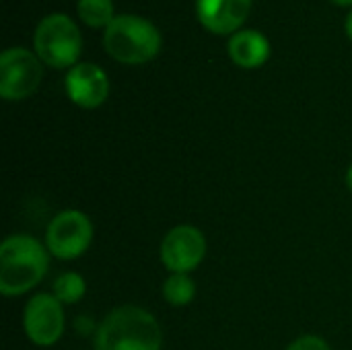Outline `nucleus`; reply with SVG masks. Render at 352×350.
Instances as JSON below:
<instances>
[{
	"label": "nucleus",
	"mask_w": 352,
	"mask_h": 350,
	"mask_svg": "<svg viewBox=\"0 0 352 350\" xmlns=\"http://www.w3.org/2000/svg\"><path fill=\"white\" fill-rule=\"evenodd\" d=\"M163 299L173 307H186L196 297V283L190 274H169L163 283Z\"/></svg>",
	"instance_id": "f8f14e48"
},
{
	"label": "nucleus",
	"mask_w": 352,
	"mask_h": 350,
	"mask_svg": "<svg viewBox=\"0 0 352 350\" xmlns=\"http://www.w3.org/2000/svg\"><path fill=\"white\" fill-rule=\"evenodd\" d=\"M64 89L74 105L82 109H95L109 97V78L97 64L78 62L66 72Z\"/></svg>",
	"instance_id": "1a4fd4ad"
},
{
	"label": "nucleus",
	"mask_w": 352,
	"mask_h": 350,
	"mask_svg": "<svg viewBox=\"0 0 352 350\" xmlns=\"http://www.w3.org/2000/svg\"><path fill=\"white\" fill-rule=\"evenodd\" d=\"M344 182H346V188L352 192V163H351V167L346 169V177H344Z\"/></svg>",
	"instance_id": "f3484780"
},
{
	"label": "nucleus",
	"mask_w": 352,
	"mask_h": 350,
	"mask_svg": "<svg viewBox=\"0 0 352 350\" xmlns=\"http://www.w3.org/2000/svg\"><path fill=\"white\" fill-rule=\"evenodd\" d=\"M93 235L95 229L91 219L82 210L66 208L56 212L47 223L43 243L52 258L70 262L87 254L93 243Z\"/></svg>",
	"instance_id": "39448f33"
},
{
	"label": "nucleus",
	"mask_w": 352,
	"mask_h": 350,
	"mask_svg": "<svg viewBox=\"0 0 352 350\" xmlns=\"http://www.w3.org/2000/svg\"><path fill=\"white\" fill-rule=\"evenodd\" d=\"M107 54L122 64H146L161 52L159 29L142 17L118 14L105 29Z\"/></svg>",
	"instance_id": "7ed1b4c3"
},
{
	"label": "nucleus",
	"mask_w": 352,
	"mask_h": 350,
	"mask_svg": "<svg viewBox=\"0 0 352 350\" xmlns=\"http://www.w3.org/2000/svg\"><path fill=\"white\" fill-rule=\"evenodd\" d=\"M231 60L241 68H260L270 58V41L264 33L241 29L231 35L227 43Z\"/></svg>",
	"instance_id": "9b49d317"
},
{
	"label": "nucleus",
	"mask_w": 352,
	"mask_h": 350,
	"mask_svg": "<svg viewBox=\"0 0 352 350\" xmlns=\"http://www.w3.org/2000/svg\"><path fill=\"white\" fill-rule=\"evenodd\" d=\"M47 268L45 243L27 233L8 235L0 245V293L4 297L27 295L45 278Z\"/></svg>",
	"instance_id": "f03ea898"
},
{
	"label": "nucleus",
	"mask_w": 352,
	"mask_h": 350,
	"mask_svg": "<svg viewBox=\"0 0 352 350\" xmlns=\"http://www.w3.org/2000/svg\"><path fill=\"white\" fill-rule=\"evenodd\" d=\"M66 328L64 305L52 293L33 295L23 309V330L29 342L47 349L54 347Z\"/></svg>",
	"instance_id": "6e6552de"
},
{
	"label": "nucleus",
	"mask_w": 352,
	"mask_h": 350,
	"mask_svg": "<svg viewBox=\"0 0 352 350\" xmlns=\"http://www.w3.org/2000/svg\"><path fill=\"white\" fill-rule=\"evenodd\" d=\"M76 10L82 23L93 29H99V27L107 29V25L118 17L113 12V0H78Z\"/></svg>",
	"instance_id": "4468645a"
},
{
	"label": "nucleus",
	"mask_w": 352,
	"mask_h": 350,
	"mask_svg": "<svg viewBox=\"0 0 352 350\" xmlns=\"http://www.w3.org/2000/svg\"><path fill=\"white\" fill-rule=\"evenodd\" d=\"M87 293V281L78 272H64L60 274L52 285V295L62 305H74L78 303Z\"/></svg>",
	"instance_id": "ddd939ff"
},
{
	"label": "nucleus",
	"mask_w": 352,
	"mask_h": 350,
	"mask_svg": "<svg viewBox=\"0 0 352 350\" xmlns=\"http://www.w3.org/2000/svg\"><path fill=\"white\" fill-rule=\"evenodd\" d=\"M206 258V237L194 225H175L159 245V260L171 274H190Z\"/></svg>",
	"instance_id": "0eeeda50"
},
{
	"label": "nucleus",
	"mask_w": 352,
	"mask_h": 350,
	"mask_svg": "<svg viewBox=\"0 0 352 350\" xmlns=\"http://www.w3.org/2000/svg\"><path fill=\"white\" fill-rule=\"evenodd\" d=\"M95 350H163L159 320L140 305L113 307L93 336Z\"/></svg>",
	"instance_id": "f257e3e1"
},
{
	"label": "nucleus",
	"mask_w": 352,
	"mask_h": 350,
	"mask_svg": "<svg viewBox=\"0 0 352 350\" xmlns=\"http://www.w3.org/2000/svg\"><path fill=\"white\" fill-rule=\"evenodd\" d=\"M285 350H332L330 344L322 338V336H316V334H303L299 338H295L289 347Z\"/></svg>",
	"instance_id": "2eb2a0df"
},
{
	"label": "nucleus",
	"mask_w": 352,
	"mask_h": 350,
	"mask_svg": "<svg viewBox=\"0 0 352 350\" xmlns=\"http://www.w3.org/2000/svg\"><path fill=\"white\" fill-rule=\"evenodd\" d=\"M334 4H340V6H351L352 0H332Z\"/></svg>",
	"instance_id": "a211bd4d"
},
{
	"label": "nucleus",
	"mask_w": 352,
	"mask_h": 350,
	"mask_svg": "<svg viewBox=\"0 0 352 350\" xmlns=\"http://www.w3.org/2000/svg\"><path fill=\"white\" fill-rule=\"evenodd\" d=\"M252 0H196V17L204 29L217 35L237 33L245 23Z\"/></svg>",
	"instance_id": "9d476101"
},
{
	"label": "nucleus",
	"mask_w": 352,
	"mask_h": 350,
	"mask_svg": "<svg viewBox=\"0 0 352 350\" xmlns=\"http://www.w3.org/2000/svg\"><path fill=\"white\" fill-rule=\"evenodd\" d=\"M344 29H346V35L351 37L352 41V10L349 12V17H346V23H344Z\"/></svg>",
	"instance_id": "dca6fc26"
},
{
	"label": "nucleus",
	"mask_w": 352,
	"mask_h": 350,
	"mask_svg": "<svg viewBox=\"0 0 352 350\" xmlns=\"http://www.w3.org/2000/svg\"><path fill=\"white\" fill-rule=\"evenodd\" d=\"M33 47L37 58L50 68H72L78 64L82 52V35L70 17L54 12L39 21L33 35Z\"/></svg>",
	"instance_id": "20e7f679"
},
{
	"label": "nucleus",
	"mask_w": 352,
	"mask_h": 350,
	"mask_svg": "<svg viewBox=\"0 0 352 350\" xmlns=\"http://www.w3.org/2000/svg\"><path fill=\"white\" fill-rule=\"evenodd\" d=\"M43 76L41 60L25 47H8L0 54V97L23 101L31 97Z\"/></svg>",
	"instance_id": "423d86ee"
}]
</instances>
